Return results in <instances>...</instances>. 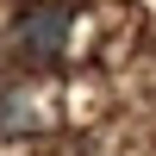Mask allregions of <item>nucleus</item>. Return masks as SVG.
I'll return each instance as SVG.
<instances>
[{
	"mask_svg": "<svg viewBox=\"0 0 156 156\" xmlns=\"http://www.w3.org/2000/svg\"><path fill=\"white\" fill-rule=\"evenodd\" d=\"M19 44H25V56H62V44H69V6L44 0V6L19 12Z\"/></svg>",
	"mask_w": 156,
	"mask_h": 156,
	"instance_id": "obj_1",
	"label": "nucleus"
},
{
	"mask_svg": "<svg viewBox=\"0 0 156 156\" xmlns=\"http://www.w3.org/2000/svg\"><path fill=\"white\" fill-rule=\"evenodd\" d=\"M19 131H31V94L12 87V94H0V137H19Z\"/></svg>",
	"mask_w": 156,
	"mask_h": 156,
	"instance_id": "obj_2",
	"label": "nucleus"
}]
</instances>
